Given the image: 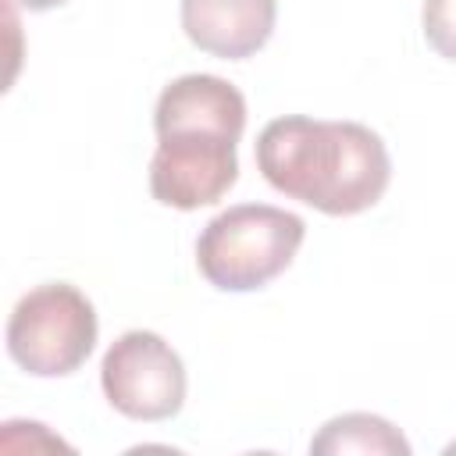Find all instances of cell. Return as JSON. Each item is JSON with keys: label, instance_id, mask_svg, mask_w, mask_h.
I'll list each match as a JSON object with an SVG mask.
<instances>
[{"label": "cell", "instance_id": "cell-1", "mask_svg": "<svg viewBox=\"0 0 456 456\" xmlns=\"http://www.w3.org/2000/svg\"><path fill=\"white\" fill-rule=\"evenodd\" d=\"M150 192L175 210L217 203L239 178L235 146L246 128L242 93L217 75H182L164 86L157 110Z\"/></svg>", "mask_w": 456, "mask_h": 456}, {"label": "cell", "instance_id": "cell-2", "mask_svg": "<svg viewBox=\"0 0 456 456\" xmlns=\"http://www.w3.org/2000/svg\"><path fill=\"white\" fill-rule=\"evenodd\" d=\"M256 167L271 189L331 217L370 210L392 178V160L378 132L360 121H317L303 114L274 118L260 132Z\"/></svg>", "mask_w": 456, "mask_h": 456}, {"label": "cell", "instance_id": "cell-3", "mask_svg": "<svg viewBox=\"0 0 456 456\" xmlns=\"http://www.w3.org/2000/svg\"><path fill=\"white\" fill-rule=\"evenodd\" d=\"M306 235L303 217L267 203L221 210L196 239V267L221 292H253L274 281Z\"/></svg>", "mask_w": 456, "mask_h": 456}, {"label": "cell", "instance_id": "cell-4", "mask_svg": "<svg viewBox=\"0 0 456 456\" xmlns=\"http://www.w3.org/2000/svg\"><path fill=\"white\" fill-rule=\"evenodd\" d=\"M96 346V310L68 281H46L18 299L7 321L11 360L36 378L78 370Z\"/></svg>", "mask_w": 456, "mask_h": 456}, {"label": "cell", "instance_id": "cell-5", "mask_svg": "<svg viewBox=\"0 0 456 456\" xmlns=\"http://www.w3.org/2000/svg\"><path fill=\"white\" fill-rule=\"evenodd\" d=\"M107 403L132 420H167L185 403L182 356L157 331H125L110 342L100 363Z\"/></svg>", "mask_w": 456, "mask_h": 456}, {"label": "cell", "instance_id": "cell-6", "mask_svg": "<svg viewBox=\"0 0 456 456\" xmlns=\"http://www.w3.org/2000/svg\"><path fill=\"white\" fill-rule=\"evenodd\" d=\"M274 0H182V28L192 46L221 61L253 57L274 32Z\"/></svg>", "mask_w": 456, "mask_h": 456}, {"label": "cell", "instance_id": "cell-7", "mask_svg": "<svg viewBox=\"0 0 456 456\" xmlns=\"http://www.w3.org/2000/svg\"><path fill=\"white\" fill-rule=\"evenodd\" d=\"M310 452H317V456H346V452H363V456H410V442L385 417H374V413H342V417L328 420L314 435Z\"/></svg>", "mask_w": 456, "mask_h": 456}, {"label": "cell", "instance_id": "cell-8", "mask_svg": "<svg viewBox=\"0 0 456 456\" xmlns=\"http://www.w3.org/2000/svg\"><path fill=\"white\" fill-rule=\"evenodd\" d=\"M420 25H424L428 46L438 57L456 61V0H424Z\"/></svg>", "mask_w": 456, "mask_h": 456}, {"label": "cell", "instance_id": "cell-9", "mask_svg": "<svg viewBox=\"0 0 456 456\" xmlns=\"http://www.w3.org/2000/svg\"><path fill=\"white\" fill-rule=\"evenodd\" d=\"M21 7H28V11H50V7H61L64 0H18Z\"/></svg>", "mask_w": 456, "mask_h": 456}]
</instances>
